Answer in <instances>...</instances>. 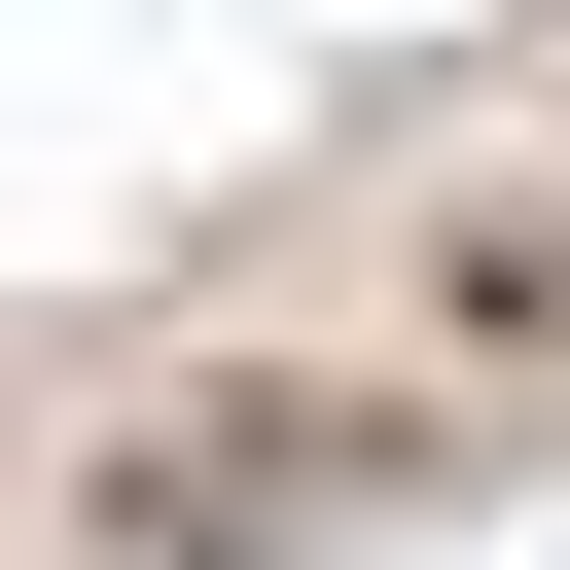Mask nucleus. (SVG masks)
<instances>
[{"label": "nucleus", "instance_id": "1", "mask_svg": "<svg viewBox=\"0 0 570 570\" xmlns=\"http://www.w3.org/2000/svg\"><path fill=\"white\" fill-rule=\"evenodd\" d=\"M428 463H463L428 392H356V356H214V392H142V428H107L71 570H285V534H356V499H428Z\"/></svg>", "mask_w": 570, "mask_h": 570}]
</instances>
